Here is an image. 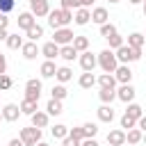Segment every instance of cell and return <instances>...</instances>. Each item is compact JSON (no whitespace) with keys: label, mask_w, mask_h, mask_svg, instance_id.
Wrapping results in <instances>:
<instances>
[{"label":"cell","mask_w":146,"mask_h":146,"mask_svg":"<svg viewBox=\"0 0 146 146\" xmlns=\"http://www.w3.org/2000/svg\"><path fill=\"white\" fill-rule=\"evenodd\" d=\"M128 146H132V144H128Z\"/></svg>","instance_id":"cell-58"},{"label":"cell","mask_w":146,"mask_h":146,"mask_svg":"<svg viewBox=\"0 0 146 146\" xmlns=\"http://www.w3.org/2000/svg\"><path fill=\"white\" fill-rule=\"evenodd\" d=\"M68 96V89H66V84H62V82H57L52 89H50V98H57V100H64Z\"/></svg>","instance_id":"cell-29"},{"label":"cell","mask_w":146,"mask_h":146,"mask_svg":"<svg viewBox=\"0 0 146 146\" xmlns=\"http://www.w3.org/2000/svg\"><path fill=\"white\" fill-rule=\"evenodd\" d=\"M114 55H116L119 64H130V62L141 59V48H132V46L123 43L121 48H116V50H114Z\"/></svg>","instance_id":"cell-3"},{"label":"cell","mask_w":146,"mask_h":146,"mask_svg":"<svg viewBox=\"0 0 146 146\" xmlns=\"http://www.w3.org/2000/svg\"><path fill=\"white\" fill-rule=\"evenodd\" d=\"M107 2H110V5H116V2H121V0H107Z\"/></svg>","instance_id":"cell-56"},{"label":"cell","mask_w":146,"mask_h":146,"mask_svg":"<svg viewBox=\"0 0 146 146\" xmlns=\"http://www.w3.org/2000/svg\"><path fill=\"white\" fill-rule=\"evenodd\" d=\"M146 43V36L141 34V32H132V34H128V46H132V48H141Z\"/></svg>","instance_id":"cell-31"},{"label":"cell","mask_w":146,"mask_h":146,"mask_svg":"<svg viewBox=\"0 0 146 146\" xmlns=\"http://www.w3.org/2000/svg\"><path fill=\"white\" fill-rule=\"evenodd\" d=\"M107 144H110V146H125V130H123V128L110 130V132H107Z\"/></svg>","instance_id":"cell-12"},{"label":"cell","mask_w":146,"mask_h":146,"mask_svg":"<svg viewBox=\"0 0 146 146\" xmlns=\"http://www.w3.org/2000/svg\"><path fill=\"white\" fill-rule=\"evenodd\" d=\"M71 78H73V71H71L68 66H57V73H55V80H57V82L66 84Z\"/></svg>","instance_id":"cell-26"},{"label":"cell","mask_w":146,"mask_h":146,"mask_svg":"<svg viewBox=\"0 0 146 146\" xmlns=\"http://www.w3.org/2000/svg\"><path fill=\"white\" fill-rule=\"evenodd\" d=\"M7 36H9V32H7V27H2L0 30V41H7Z\"/></svg>","instance_id":"cell-50"},{"label":"cell","mask_w":146,"mask_h":146,"mask_svg":"<svg viewBox=\"0 0 146 146\" xmlns=\"http://www.w3.org/2000/svg\"><path fill=\"white\" fill-rule=\"evenodd\" d=\"M30 11H32L36 18L48 16V11H50V0H30Z\"/></svg>","instance_id":"cell-6"},{"label":"cell","mask_w":146,"mask_h":146,"mask_svg":"<svg viewBox=\"0 0 146 146\" xmlns=\"http://www.w3.org/2000/svg\"><path fill=\"white\" fill-rule=\"evenodd\" d=\"M7 25H9V18H7V14H2V11H0V30H2V27H7Z\"/></svg>","instance_id":"cell-49"},{"label":"cell","mask_w":146,"mask_h":146,"mask_svg":"<svg viewBox=\"0 0 146 146\" xmlns=\"http://www.w3.org/2000/svg\"><path fill=\"white\" fill-rule=\"evenodd\" d=\"M41 55H43L46 59H57V57H59V46H57L55 41H46V43L41 46Z\"/></svg>","instance_id":"cell-15"},{"label":"cell","mask_w":146,"mask_h":146,"mask_svg":"<svg viewBox=\"0 0 146 146\" xmlns=\"http://www.w3.org/2000/svg\"><path fill=\"white\" fill-rule=\"evenodd\" d=\"M96 114H98V121H100V123H112L114 116H116V112L112 110V105H105V103L96 110Z\"/></svg>","instance_id":"cell-13"},{"label":"cell","mask_w":146,"mask_h":146,"mask_svg":"<svg viewBox=\"0 0 146 146\" xmlns=\"http://www.w3.org/2000/svg\"><path fill=\"white\" fill-rule=\"evenodd\" d=\"M16 21H18V27H21V30H30V27L36 23V16H34L32 11H23V14H18Z\"/></svg>","instance_id":"cell-17"},{"label":"cell","mask_w":146,"mask_h":146,"mask_svg":"<svg viewBox=\"0 0 146 146\" xmlns=\"http://www.w3.org/2000/svg\"><path fill=\"white\" fill-rule=\"evenodd\" d=\"M135 96H137V91H135V87H132L130 82H128V84H121V87L116 89V98H119V100H123L125 105H128V103H132V100H135Z\"/></svg>","instance_id":"cell-8"},{"label":"cell","mask_w":146,"mask_h":146,"mask_svg":"<svg viewBox=\"0 0 146 146\" xmlns=\"http://www.w3.org/2000/svg\"><path fill=\"white\" fill-rule=\"evenodd\" d=\"M73 23V11L71 9H50L48 11V25L52 27V30H57V27H68Z\"/></svg>","instance_id":"cell-1"},{"label":"cell","mask_w":146,"mask_h":146,"mask_svg":"<svg viewBox=\"0 0 146 146\" xmlns=\"http://www.w3.org/2000/svg\"><path fill=\"white\" fill-rule=\"evenodd\" d=\"M62 146H80V141H78V139H73L71 135H66V137L62 139Z\"/></svg>","instance_id":"cell-45"},{"label":"cell","mask_w":146,"mask_h":146,"mask_svg":"<svg viewBox=\"0 0 146 146\" xmlns=\"http://www.w3.org/2000/svg\"><path fill=\"white\" fill-rule=\"evenodd\" d=\"M39 96H41L39 89H30V87H25V98H27V100H36V103H39Z\"/></svg>","instance_id":"cell-43"},{"label":"cell","mask_w":146,"mask_h":146,"mask_svg":"<svg viewBox=\"0 0 146 146\" xmlns=\"http://www.w3.org/2000/svg\"><path fill=\"white\" fill-rule=\"evenodd\" d=\"M46 112H48V116H59L64 110H62V100H57V98H50L48 100V105H46Z\"/></svg>","instance_id":"cell-27"},{"label":"cell","mask_w":146,"mask_h":146,"mask_svg":"<svg viewBox=\"0 0 146 146\" xmlns=\"http://www.w3.org/2000/svg\"><path fill=\"white\" fill-rule=\"evenodd\" d=\"M73 30L71 27H57L55 30V34H52V41L57 43V46H68L71 41H73Z\"/></svg>","instance_id":"cell-5"},{"label":"cell","mask_w":146,"mask_h":146,"mask_svg":"<svg viewBox=\"0 0 146 146\" xmlns=\"http://www.w3.org/2000/svg\"><path fill=\"white\" fill-rule=\"evenodd\" d=\"M50 135H52L55 139H59V141H62V139L68 135V125H64V123H57V125H52V128H50Z\"/></svg>","instance_id":"cell-32"},{"label":"cell","mask_w":146,"mask_h":146,"mask_svg":"<svg viewBox=\"0 0 146 146\" xmlns=\"http://www.w3.org/2000/svg\"><path fill=\"white\" fill-rule=\"evenodd\" d=\"M0 112H2V121H9V123L11 121H18V116H21V107L16 103H7Z\"/></svg>","instance_id":"cell-10"},{"label":"cell","mask_w":146,"mask_h":146,"mask_svg":"<svg viewBox=\"0 0 146 146\" xmlns=\"http://www.w3.org/2000/svg\"><path fill=\"white\" fill-rule=\"evenodd\" d=\"M25 36H27V41H39V39L43 36V27H41L39 23H34L30 30H25Z\"/></svg>","instance_id":"cell-28"},{"label":"cell","mask_w":146,"mask_h":146,"mask_svg":"<svg viewBox=\"0 0 146 146\" xmlns=\"http://www.w3.org/2000/svg\"><path fill=\"white\" fill-rule=\"evenodd\" d=\"M34 146H50V144H48V141H36Z\"/></svg>","instance_id":"cell-54"},{"label":"cell","mask_w":146,"mask_h":146,"mask_svg":"<svg viewBox=\"0 0 146 146\" xmlns=\"http://www.w3.org/2000/svg\"><path fill=\"white\" fill-rule=\"evenodd\" d=\"M78 59H80V66H82V71H94V68L98 66V59H96V55H94V52H89V50L80 52V55H78Z\"/></svg>","instance_id":"cell-7"},{"label":"cell","mask_w":146,"mask_h":146,"mask_svg":"<svg viewBox=\"0 0 146 146\" xmlns=\"http://www.w3.org/2000/svg\"><path fill=\"white\" fill-rule=\"evenodd\" d=\"M121 128H123V130H130V128H137V119H132V116H128V114H123V116H121Z\"/></svg>","instance_id":"cell-37"},{"label":"cell","mask_w":146,"mask_h":146,"mask_svg":"<svg viewBox=\"0 0 146 146\" xmlns=\"http://www.w3.org/2000/svg\"><path fill=\"white\" fill-rule=\"evenodd\" d=\"M2 73H7V57L0 52V75H2Z\"/></svg>","instance_id":"cell-48"},{"label":"cell","mask_w":146,"mask_h":146,"mask_svg":"<svg viewBox=\"0 0 146 146\" xmlns=\"http://www.w3.org/2000/svg\"><path fill=\"white\" fill-rule=\"evenodd\" d=\"M18 107H21V114H27V116H32V114L39 110V107H36V100H27V98H23Z\"/></svg>","instance_id":"cell-30"},{"label":"cell","mask_w":146,"mask_h":146,"mask_svg":"<svg viewBox=\"0 0 146 146\" xmlns=\"http://www.w3.org/2000/svg\"><path fill=\"white\" fill-rule=\"evenodd\" d=\"M78 84H80L82 89H91V87H96V75H94V71H84V73L80 75Z\"/></svg>","instance_id":"cell-21"},{"label":"cell","mask_w":146,"mask_h":146,"mask_svg":"<svg viewBox=\"0 0 146 146\" xmlns=\"http://www.w3.org/2000/svg\"><path fill=\"white\" fill-rule=\"evenodd\" d=\"M11 84H14V80H11L7 73H2V75H0V91H7V89H11Z\"/></svg>","instance_id":"cell-41"},{"label":"cell","mask_w":146,"mask_h":146,"mask_svg":"<svg viewBox=\"0 0 146 146\" xmlns=\"http://www.w3.org/2000/svg\"><path fill=\"white\" fill-rule=\"evenodd\" d=\"M98 98H100V103H105V105H112V100H116V89L100 87V91H98Z\"/></svg>","instance_id":"cell-23"},{"label":"cell","mask_w":146,"mask_h":146,"mask_svg":"<svg viewBox=\"0 0 146 146\" xmlns=\"http://www.w3.org/2000/svg\"><path fill=\"white\" fill-rule=\"evenodd\" d=\"M5 43H7L9 50H21V46H23V36H18V34H9Z\"/></svg>","instance_id":"cell-33"},{"label":"cell","mask_w":146,"mask_h":146,"mask_svg":"<svg viewBox=\"0 0 146 146\" xmlns=\"http://www.w3.org/2000/svg\"><path fill=\"white\" fill-rule=\"evenodd\" d=\"M114 78H116L119 84H128V82L132 80V71H130V66H128V64H119L116 71H114Z\"/></svg>","instance_id":"cell-11"},{"label":"cell","mask_w":146,"mask_h":146,"mask_svg":"<svg viewBox=\"0 0 146 146\" xmlns=\"http://www.w3.org/2000/svg\"><path fill=\"white\" fill-rule=\"evenodd\" d=\"M18 139H21L25 146H34L36 141H41V128H34V125H30V128H21Z\"/></svg>","instance_id":"cell-4"},{"label":"cell","mask_w":146,"mask_h":146,"mask_svg":"<svg viewBox=\"0 0 146 146\" xmlns=\"http://www.w3.org/2000/svg\"><path fill=\"white\" fill-rule=\"evenodd\" d=\"M96 84L98 87H110V89H116V78H114V73H103L100 78H96Z\"/></svg>","instance_id":"cell-22"},{"label":"cell","mask_w":146,"mask_h":146,"mask_svg":"<svg viewBox=\"0 0 146 146\" xmlns=\"http://www.w3.org/2000/svg\"><path fill=\"white\" fill-rule=\"evenodd\" d=\"M59 5H62V9H78V7H82V0H59Z\"/></svg>","instance_id":"cell-38"},{"label":"cell","mask_w":146,"mask_h":146,"mask_svg":"<svg viewBox=\"0 0 146 146\" xmlns=\"http://www.w3.org/2000/svg\"><path fill=\"white\" fill-rule=\"evenodd\" d=\"M141 9H144V16H146V0L141 2Z\"/></svg>","instance_id":"cell-55"},{"label":"cell","mask_w":146,"mask_h":146,"mask_svg":"<svg viewBox=\"0 0 146 146\" xmlns=\"http://www.w3.org/2000/svg\"><path fill=\"white\" fill-rule=\"evenodd\" d=\"M21 52H23V57H25L27 62H32V59H36V55L41 52V48L36 46V41H23Z\"/></svg>","instance_id":"cell-9"},{"label":"cell","mask_w":146,"mask_h":146,"mask_svg":"<svg viewBox=\"0 0 146 146\" xmlns=\"http://www.w3.org/2000/svg\"><path fill=\"white\" fill-rule=\"evenodd\" d=\"M89 21H91V9H87V7H78L75 14H73V23H75V25H87Z\"/></svg>","instance_id":"cell-14"},{"label":"cell","mask_w":146,"mask_h":146,"mask_svg":"<svg viewBox=\"0 0 146 146\" xmlns=\"http://www.w3.org/2000/svg\"><path fill=\"white\" fill-rule=\"evenodd\" d=\"M107 21H110V14H107L105 7H94V9H91V23L103 25V23H107Z\"/></svg>","instance_id":"cell-16"},{"label":"cell","mask_w":146,"mask_h":146,"mask_svg":"<svg viewBox=\"0 0 146 146\" xmlns=\"http://www.w3.org/2000/svg\"><path fill=\"white\" fill-rule=\"evenodd\" d=\"M94 2H96V0H82V7H87V9H89Z\"/></svg>","instance_id":"cell-52"},{"label":"cell","mask_w":146,"mask_h":146,"mask_svg":"<svg viewBox=\"0 0 146 146\" xmlns=\"http://www.w3.org/2000/svg\"><path fill=\"white\" fill-rule=\"evenodd\" d=\"M125 114H128V116H132V119H139V116L144 114V110H141V105H137V103L132 100V103H128V110H125Z\"/></svg>","instance_id":"cell-35"},{"label":"cell","mask_w":146,"mask_h":146,"mask_svg":"<svg viewBox=\"0 0 146 146\" xmlns=\"http://www.w3.org/2000/svg\"><path fill=\"white\" fill-rule=\"evenodd\" d=\"M9 146H25V144H23L21 139H16V137H14V139H9Z\"/></svg>","instance_id":"cell-51"},{"label":"cell","mask_w":146,"mask_h":146,"mask_svg":"<svg viewBox=\"0 0 146 146\" xmlns=\"http://www.w3.org/2000/svg\"><path fill=\"white\" fill-rule=\"evenodd\" d=\"M30 119H32V125H34V128H46V125L50 123V116H48V112H39V110H36V112H34Z\"/></svg>","instance_id":"cell-19"},{"label":"cell","mask_w":146,"mask_h":146,"mask_svg":"<svg viewBox=\"0 0 146 146\" xmlns=\"http://www.w3.org/2000/svg\"><path fill=\"white\" fill-rule=\"evenodd\" d=\"M71 46H73L78 52H84V50H89V36H84V34H75L73 41H71Z\"/></svg>","instance_id":"cell-20"},{"label":"cell","mask_w":146,"mask_h":146,"mask_svg":"<svg viewBox=\"0 0 146 146\" xmlns=\"http://www.w3.org/2000/svg\"><path fill=\"white\" fill-rule=\"evenodd\" d=\"M41 78H55V73H57V66H55V59H46L43 64H41Z\"/></svg>","instance_id":"cell-25"},{"label":"cell","mask_w":146,"mask_h":146,"mask_svg":"<svg viewBox=\"0 0 146 146\" xmlns=\"http://www.w3.org/2000/svg\"><path fill=\"white\" fill-rule=\"evenodd\" d=\"M96 59H98V66L103 68V73H114L116 66H119V59H116L114 50H110V48L100 50V52L96 55Z\"/></svg>","instance_id":"cell-2"},{"label":"cell","mask_w":146,"mask_h":146,"mask_svg":"<svg viewBox=\"0 0 146 146\" xmlns=\"http://www.w3.org/2000/svg\"><path fill=\"white\" fill-rule=\"evenodd\" d=\"M78 55H80V52H78L71 43H68V46H59V57H62L64 62H73Z\"/></svg>","instance_id":"cell-24"},{"label":"cell","mask_w":146,"mask_h":146,"mask_svg":"<svg viewBox=\"0 0 146 146\" xmlns=\"http://www.w3.org/2000/svg\"><path fill=\"white\" fill-rule=\"evenodd\" d=\"M116 32H119V30H116V25H114V23H110V21L100 25V36H103V39H107V36H112V34H116Z\"/></svg>","instance_id":"cell-34"},{"label":"cell","mask_w":146,"mask_h":146,"mask_svg":"<svg viewBox=\"0 0 146 146\" xmlns=\"http://www.w3.org/2000/svg\"><path fill=\"white\" fill-rule=\"evenodd\" d=\"M82 128H84V137H96V135H98V125H96V123H91V121H89V123H84Z\"/></svg>","instance_id":"cell-39"},{"label":"cell","mask_w":146,"mask_h":146,"mask_svg":"<svg viewBox=\"0 0 146 146\" xmlns=\"http://www.w3.org/2000/svg\"><path fill=\"white\" fill-rule=\"evenodd\" d=\"M68 135H71L73 139L82 141V139H84V128H82V125H78V128H68Z\"/></svg>","instance_id":"cell-40"},{"label":"cell","mask_w":146,"mask_h":146,"mask_svg":"<svg viewBox=\"0 0 146 146\" xmlns=\"http://www.w3.org/2000/svg\"><path fill=\"white\" fill-rule=\"evenodd\" d=\"M80 146H100V144L96 141V137H84V139L80 141Z\"/></svg>","instance_id":"cell-46"},{"label":"cell","mask_w":146,"mask_h":146,"mask_svg":"<svg viewBox=\"0 0 146 146\" xmlns=\"http://www.w3.org/2000/svg\"><path fill=\"white\" fill-rule=\"evenodd\" d=\"M144 36H146V34H144Z\"/></svg>","instance_id":"cell-60"},{"label":"cell","mask_w":146,"mask_h":146,"mask_svg":"<svg viewBox=\"0 0 146 146\" xmlns=\"http://www.w3.org/2000/svg\"><path fill=\"white\" fill-rule=\"evenodd\" d=\"M137 128H139L141 132H146V114H141V116L137 119Z\"/></svg>","instance_id":"cell-47"},{"label":"cell","mask_w":146,"mask_h":146,"mask_svg":"<svg viewBox=\"0 0 146 146\" xmlns=\"http://www.w3.org/2000/svg\"><path fill=\"white\" fill-rule=\"evenodd\" d=\"M141 141H144V132H141L139 128H130V130H125V144L137 146V144H141Z\"/></svg>","instance_id":"cell-18"},{"label":"cell","mask_w":146,"mask_h":146,"mask_svg":"<svg viewBox=\"0 0 146 146\" xmlns=\"http://www.w3.org/2000/svg\"><path fill=\"white\" fill-rule=\"evenodd\" d=\"M128 2H130V5H141L144 0H128Z\"/></svg>","instance_id":"cell-53"},{"label":"cell","mask_w":146,"mask_h":146,"mask_svg":"<svg viewBox=\"0 0 146 146\" xmlns=\"http://www.w3.org/2000/svg\"><path fill=\"white\" fill-rule=\"evenodd\" d=\"M0 121H2V112H0Z\"/></svg>","instance_id":"cell-57"},{"label":"cell","mask_w":146,"mask_h":146,"mask_svg":"<svg viewBox=\"0 0 146 146\" xmlns=\"http://www.w3.org/2000/svg\"><path fill=\"white\" fill-rule=\"evenodd\" d=\"M107 43H110V50H116V48H121L125 41H123V36L116 32V34H112V36H107Z\"/></svg>","instance_id":"cell-36"},{"label":"cell","mask_w":146,"mask_h":146,"mask_svg":"<svg viewBox=\"0 0 146 146\" xmlns=\"http://www.w3.org/2000/svg\"><path fill=\"white\" fill-rule=\"evenodd\" d=\"M14 7H16V0H0V11H2V14L14 11Z\"/></svg>","instance_id":"cell-42"},{"label":"cell","mask_w":146,"mask_h":146,"mask_svg":"<svg viewBox=\"0 0 146 146\" xmlns=\"http://www.w3.org/2000/svg\"><path fill=\"white\" fill-rule=\"evenodd\" d=\"M25 87H30V89H39V91H41V80H39V78H30V80L25 82Z\"/></svg>","instance_id":"cell-44"},{"label":"cell","mask_w":146,"mask_h":146,"mask_svg":"<svg viewBox=\"0 0 146 146\" xmlns=\"http://www.w3.org/2000/svg\"><path fill=\"white\" fill-rule=\"evenodd\" d=\"M107 146H110V144H107Z\"/></svg>","instance_id":"cell-59"}]
</instances>
